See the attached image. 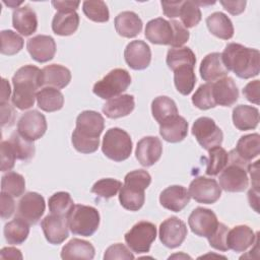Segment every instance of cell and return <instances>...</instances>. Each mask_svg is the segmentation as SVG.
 Segmentation results:
<instances>
[{"label":"cell","mask_w":260,"mask_h":260,"mask_svg":"<svg viewBox=\"0 0 260 260\" xmlns=\"http://www.w3.org/2000/svg\"><path fill=\"white\" fill-rule=\"evenodd\" d=\"M1 37V53L3 55L12 56L18 53L23 48V39L16 32L10 29H5L0 32Z\"/></svg>","instance_id":"46"},{"label":"cell","mask_w":260,"mask_h":260,"mask_svg":"<svg viewBox=\"0 0 260 260\" xmlns=\"http://www.w3.org/2000/svg\"><path fill=\"white\" fill-rule=\"evenodd\" d=\"M224 66L238 77L248 79L260 71V54L256 49L247 48L238 43H230L221 53Z\"/></svg>","instance_id":"2"},{"label":"cell","mask_w":260,"mask_h":260,"mask_svg":"<svg viewBox=\"0 0 260 260\" xmlns=\"http://www.w3.org/2000/svg\"><path fill=\"white\" fill-rule=\"evenodd\" d=\"M105 127L104 117L95 111H83L76 118V127L72 133V144L81 153L98 150L100 136Z\"/></svg>","instance_id":"1"},{"label":"cell","mask_w":260,"mask_h":260,"mask_svg":"<svg viewBox=\"0 0 260 260\" xmlns=\"http://www.w3.org/2000/svg\"><path fill=\"white\" fill-rule=\"evenodd\" d=\"M259 90H260V82L258 79H256L246 84V86L243 89V94L249 102L255 105H258L259 99H260Z\"/></svg>","instance_id":"53"},{"label":"cell","mask_w":260,"mask_h":260,"mask_svg":"<svg viewBox=\"0 0 260 260\" xmlns=\"http://www.w3.org/2000/svg\"><path fill=\"white\" fill-rule=\"evenodd\" d=\"M49 210L53 214L67 217L74 206V202L68 192H57L49 198Z\"/></svg>","instance_id":"43"},{"label":"cell","mask_w":260,"mask_h":260,"mask_svg":"<svg viewBox=\"0 0 260 260\" xmlns=\"http://www.w3.org/2000/svg\"><path fill=\"white\" fill-rule=\"evenodd\" d=\"M26 49L35 61L45 63L54 58L56 53V43L50 36L38 35L27 40Z\"/></svg>","instance_id":"18"},{"label":"cell","mask_w":260,"mask_h":260,"mask_svg":"<svg viewBox=\"0 0 260 260\" xmlns=\"http://www.w3.org/2000/svg\"><path fill=\"white\" fill-rule=\"evenodd\" d=\"M233 122L241 131L255 129L259 123V111L248 105H239L233 110Z\"/></svg>","instance_id":"30"},{"label":"cell","mask_w":260,"mask_h":260,"mask_svg":"<svg viewBox=\"0 0 260 260\" xmlns=\"http://www.w3.org/2000/svg\"><path fill=\"white\" fill-rule=\"evenodd\" d=\"M228 232H229V228L221 223L218 222V225L216 228V230L214 231V233L208 237V242L209 245L219 251L225 252L229 250L228 246H226V236H228Z\"/></svg>","instance_id":"49"},{"label":"cell","mask_w":260,"mask_h":260,"mask_svg":"<svg viewBox=\"0 0 260 260\" xmlns=\"http://www.w3.org/2000/svg\"><path fill=\"white\" fill-rule=\"evenodd\" d=\"M151 113L158 124L178 115L176 103L169 96L160 95L155 98L151 103Z\"/></svg>","instance_id":"37"},{"label":"cell","mask_w":260,"mask_h":260,"mask_svg":"<svg viewBox=\"0 0 260 260\" xmlns=\"http://www.w3.org/2000/svg\"><path fill=\"white\" fill-rule=\"evenodd\" d=\"M159 134L168 142H180L188 134V122L182 116L176 115L159 124Z\"/></svg>","instance_id":"27"},{"label":"cell","mask_w":260,"mask_h":260,"mask_svg":"<svg viewBox=\"0 0 260 260\" xmlns=\"http://www.w3.org/2000/svg\"><path fill=\"white\" fill-rule=\"evenodd\" d=\"M79 25V16L76 11L57 12L52 20V29L59 36L74 34Z\"/></svg>","instance_id":"34"},{"label":"cell","mask_w":260,"mask_h":260,"mask_svg":"<svg viewBox=\"0 0 260 260\" xmlns=\"http://www.w3.org/2000/svg\"><path fill=\"white\" fill-rule=\"evenodd\" d=\"M105 260H112V259H125L130 260L134 259V255L130 252V250L123 244L117 243L112 246H110L105 254H104Z\"/></svg>","instance_id":"50"},{"label":"cell","mask_w":260,"mask_h":260,"mask_svg":"<svg viewBox=\"0 0 260 260\" xmlns=\"http://www.w3.org/2000/svg\"><path fill=\"white\" fill-rule=\"evenodd\" d=\"M200 76L204 81L213 82L222 77H225L229 70L224 66L221 58V53H210L201 61L199 68Z\"/></svg>","instance_id":"24"},{"label":"cell","mask_w":260,"mask_h":260,"mask_svg":"<svg viewBox=\"0 0 260 260\" xmlns=\"http://www.w3.org/2000/svg\"><path fill=\"white\" fill-rule=\"evenodd\" d=\"M82 10L85 16L94 22H107L110 13L107 4L101 0H87L82 3Z\"/></svg>","instance_id":"44"},{"label":"cell","mask_w":260,"mask_h":260,"mask_svg":"<svg viewBox=\"0 0 260 260\" xmlns=\"http://www.w3.org/2000/svg\"><path fill=\"white\" fill-rule=\"evenodd\" d=\"M188 190L180 185H173L166 188L159 195L160 205L171 211L179 212L190 202Z\"/></svg>","instance_id":"21"},{"label":"cell","mask_w":260,"mask_h":260,"mask_svg":"<svg viewBox=\"0 0 260 260\" xmlns=\"http://www.w3.org/2000/svg\"><path fill=\"white\" fill-rule=\"evenodd\" d=\"M188 192L190 197L198 203L212 204L219 199L221 188L214 179L200 176L190 183Z\"/></svg>","instance_id":"11"},{"label":"cell","mask_w":260,"mask_h":260,"mask_svg":"<svg viewBox=\"0 0 260 260\" xmlns=\"http://www.w3.org/2000/svg\"><path fill=\"white\" fill-rule=\"evenodd\" d=\"M46 131V117L37 110H31L22 114L17 122V132L30 141L40 139Z\"/></svg>","instance_id":"13"},{"label":"cell","mask_w":260,"mask_h":260,"mask_svg":"<svg viewBox=\"0 0 260 260\" xmlns=\"http://www.w3.org/2000/svg\"><path fill=\"white\" fill-rule=\"evenodd\" d=\"M1 171L7 172L11 171L15 164V154L8 140L2 141L1 144Z\"/></svg>","instance_id":"51"},{"label":"cell","mask_w":260,"mask_h":260,"mask_svg":"<svg viewBox=\"0 0 260 260\" xmlns=\"http://www.w3.org/2000/svg\"><path fill=\"white\" fill-rule=\"evenodd\" d=\"M230 164L219 175V186L226 192H243L249 186V162L242 159L235 150L229 152Z\"/></svg>","instance_id":"5"},{"label":"cell","mask_w":260,"mask_h":260,"mask_svg":"<svg viewBox=\"0 0 260 260\" xmlns=\"http://www.w3.org/2000/svg\"><path fill=\"white\" fill-rule=\"evenodd\" d=\"M115 28L124 38H134L142 29V20L133 11H123L115 18Z\"/></svg>","instance_id":"29"},{"label":"cell","mask_w":260,"mask_h":260,"mask_svg":"<svg viewBox=\"0 0 260 260\" xmlns=\"http://www.w3.org/2000/svg\"><path fill=\"white\" fill-rule=\"evenodd\" d=\"M1 259H22V254L20 250L13 247H5L0 253Z\"/></svg>","instance_id":"59"},{"label":"cell","mask_w":260,"mask_h":260,"mask_svg":"<svg viewBox=\"0 0 260 260\" xmlns=\"http://www.w3.org/2000/svg\"><path fill=\"white\" fill-rule=\"evenodd\" d=\"M258 190L257 189H250L248 192V199H249V203L250 206L254 208V210L256 212H259L258 209Z\"/></svg>","instance_id":"61"},{"label":"cell","mask_w":260,"mask_h":260,"mask_svg":"<svg viewBox=\"0 0 260 260\" xmlns=\"http://www.w3.org/2000/svg\"><path fill=\"white\" fill-rule=\"evenodd\" d=\"M122 187V183L116 179L106 178L96 181L91 187V192L103 198H111L117 195Z\"/></svg>","instance_id":"48"},{"label":"cell","mask_w":260,"mask_h":260,"mask_svg":"<svg viewBox=\"0 0 260 260\" xmlns=\"http://www.w3.org/2000/svg\"><path fill=\"white\" fill-rule=\"evenodd\" d=\"M25 181L24 178L15 172H8L2 176L1 192L7 193L12 197H19L24 193Z\"/></svg>","instance_id":"42"},{"label":"cell","mask_w":260,"mask_h":260,"mask_svg":"<svg viewBox=\"0 0 260 260\" xmlns=\"http://www.w3.org/2000/svg\"><path fill=\"white\" fill-rule=\"evenodd\" d=\"M156 238V226L146 220L135 223L130 231L125 234V242L127 246L137 254L147 253L151 244Z\"/></svg>","instance_id":"9"},{"label":"cell","mask_w":260,"mask_h":260,"mask_svg":"<svg viewBox=\"0 0 260 260\" xmlns=\"http://www.w3.org/2000/svg\"><path fill=\"white\" fill-rule=\"evenodd\" d=\"M188 224L191 231L199 237H210L218 225L216 214L204 207L195 208L188 218Z\"/></svg>","instance_id":"14"},{"label":"cell","mask_w":260,"mask_h":260,"mask_svg":"<svg viewBox=\"0 0 260 260\" xmlns=\"http://www.w3.org/2000/svg\"><path fill=\"white\" fill-rule=\"evenodd\" d=\"M229 164V153L220 145L214 146L208 150V160L206 174L208 176L218 175Z\"/></svg>","instance_id":"40"},{"label":"cell","mask_w":260,"mask_h":260,"mask_svg":"<svg viewBox=\"0 0 260 260\" xmlns=\"http://www.w3.org/2000/svg\"><path fill=\"white\" fill-rule=\"evenodd\" d=\"M192 134L197 142L206 150L220 145L223 134L220 128L209 117L198 118L192 126Z\"/></svg>","instance_id":"10"},{"label":"cell","mask_w":260,"mask_h":260,"mask_svg":"<svg viewBox=\"0 0 260 260\" xmlns=\"http://www.w3.org/2000/svg\"><path fill=\"white\" fill-rule=\"evenodd\" d=\"M1 105V125L2 126H11L14 123L15 112L13 108L8 104H0Z\"/></svg>","instance_id":"56"},{"label":"cell","mask_w":260,"mask_h":260,"mask_svg":"<svg viewBox=\"0 0 260 260\" xmlns=\"http://www.w3.org/2000/svg\"><path fill=\"white\" fill-rule=\"evenodd\" d=\"M187 233L185 222L176 216H172L160 223L158 236L160 242L166 247L174 249L183 244Z\"/></svg>","instance_id":"15"},{"label":"cell","mask_w":260,"mask_h":260,"mask_svg":"<svg viewBox=\"0 0 260 260\" xmlns=\"http://www.w3.org/2000/svg\"><path fill=\"white\" fill-rule=\"evenodd\" d=\"M41 228L43 230L46 240L53 245L62 244L69 236L67 217L49 214L41 221Z\"/></svg>","instance_id":"16"},{"label":"cell","mask_w":260,"mask_h":260,"mask_svg":"<svg viewBox=\"0 0 260 260\" xmlns=\"http://www.w3.org/2000/svg\"><path fill=\"white\" fill-rule=\"evenodd\" d=\"M170 22L174 29V40L171 46L173 48H179L189 40V31L181 22L177 20H171Z\"/></svg>","instance_id":"52"},{"label":"cell","mask_w":260,"mask_h":260,"mask_svg":"<svg viewBox=\"0 0 260 260\" xmlns=\"http://www.w3.org/2000/svg\"><path fill=\"white\" fill-rule=\"evenodd\" d=\"M46 203L44 197L37 192H27L19 200L16 215L29 224H36L44 214Z\"/></svg>","instance_id":"12"},{"label":"cell","mask_w":260,"mask_h":260,"mask_svg":"<svg viewBox=\"0 0 260 260\" xmlns=\"http://www.w3.org/2000/svg\"><path fill=\"white\" fill-rule=\"evenodd\" d=\"M80 2L79 1H52V5L55 7L56 10L59 12H68V11H75Z\"/></svg>","instance_id":"58"},{"label":"cell","mask_w":260,"mask_h":260,"mask_svg":"<svg viewBox=\"0 0 260 260\" xmlns=\"http://www.w3.org/2000/svg\"><path fill=\"white\" fill-rule=\"evenodd\" d=\"M179 16L182 24L188 28L197 25L201 20V10L196 1H182Z\"/></svg>","instance_id":"45"},{"label":"cell","mask_w":260,"mask_h":260,"mask_svg":"<svg viewBox=\"0 0 260 260\" xmlns=\"http://www.w3.org/2000/svg\"><path fill=\"white\" fill-rule=\"evenodd\" d=\"M151 177L144 170L129 172L124 178V185L119 191L121 205L130 211L139 210L145 201V189L150 185Z\"/></svg>","instance_id":"4"},{"label":"cell","mask_w":260,"mask_h":260,"mask_svg":"<svg viewBox=\"0 0 260 260\" xmlns=\"http://www.w3.org/2000/svg\"><path fill=\"white\" fill-rule=\"evenodd\" d=\"M208 30L215 37L222 40H230L234 36L232 20L222 12H213L206 18Z\"/></svg>","instance_id":"32"},{"label":"cell","mask_w":260,"mask_h":260,"mask_svg":"<svg viewBox=\"0 0 260 260\" xmlns=\"http://www.w3.org/2000/svg\"><path fill=\"white\" fill-rule=\"evenodd\" d=\"M174 82L177 90L183 94L188 95L193 90L196 83V76L194 67L182 66L174 71Z\"/></svg>","instance_id":"39"},{"label":"cell","mask_w":260,"mask_h":260,"mask_svg":"<svg viewBox=\"0 0 260 260\" xmlns=\"http://www.w3.org/2000/svg\"><path fill=\"white\" fill-rule=\"evenodd\" d=\"M94 247L87 241L81 239L70 240L61 251L62 259H92L94 257Z\"/></svg>","instance_id":"31"},{"label":"cell","mask_w":260,"mask_h":260,"mask_svg":"<svg viewBox=\"0 0 260 260\" xmlns=\"http://www.w3.org/2000/svg\"><path fill=\"white\" fill-rule=\"evenodd\" d=\"M67 221L73 235L90 237L100 225V213L92 206L76 204L67 215Z\"/></svg>","instance_id":"6"},{"label":"cell","mask_w":260,"mask_h":260,"mask_svg":"<svg viewBox=\"0 0 260 260\" xmlns=\"http://www.w3.org/2000/svg\"><path fill=\"white\" fill-rule=\"evenodd\" d=\"M212 94L216 105L233 106L239 98V89L232 77L225 76L212 83Z\"/></svg>","instance_id":"22"},{"label":"cell","mask_w":260,"mask_h":260,"mask_svg":"<svg viewBox=\"0 0 260 260\" xmlns=\"http://www.w3.org/2000/svg\"><path fill=\"white\" fill-rule=\"evenodd\" d=\"M162 144L155 136H146L137 142L135 156L143 167L154 165L161 156Z\"/></svg>","instance_id":"19"},{"label":"cell","mask_w":260,"mask_h":260,"mask_svg":"<svg viewBox=\"0 0 260 260\" xmlns=\"http://www.w3.org/2000/svg\"><path fill=\"white\" fill-rule=\"evenodd\" d=\"M29 234V223L19 218L14 217L11 221H8L4 226V237L8 244L20 245L22 244Z\"/></svg>","instance_id":"36"},{"label":"cell","mask_w":260,"mask_h":260,"mask_svg":"<svg viewBox=\"0 0 260 260\" xmlns=\"http://www.w3.org/2000/svg\"><path fill=\"white\" fill-rule=\"evenodd\" d=\"M246 1L240 0V1H220V4L223 6V8L230 12L233 15L241 14L245 10Z\"/></svg>","instance_id":"57"},{"label":"cell","mask_w":260,"mask_h":260,"mask_svg":"<svg viewBox=\"0 0 260 260\" xmlns=\"http://www.w3.org/2000/svg\"><path fill=\"white\" fill-rule=\"evenodd\" d=\"M71 80V72L65 66L51 64L42 69V86L64 88Z\"/></svg>","instance_id":"26"},{"label":"cell","mask_w":260,"mask_h":260,"mask_svg":"<svg viewBox=\"0 0 260 260\" xmlns=\"http://www.w3.org/2000/svg\"><path fill=\"white\" fill-rule=\"evenodd\" d=\"M38 107L48 113L56 112L62 109L64 105L63 93L54 87L46 86L37 92Z\"/></svg>","instance_id":"33"},{"label":"cell","mask_w":260,"mask_h":260,"mask_svg":"<svg viewBox=\"0 0 260 260\" xmlns=\"http://www.w3.org/2000/svg\"><path fill=\"white\" fill-rule=\"evenodd\" d=\"M193 105L200 110H208L216 106L212 94V83L201 84L192 96Z\"/></svg>","instance_id":"47"},{"label":"cell","mask_w":260,"mask_h":260,"mask_svg":"<svg viewBox=\"0 0 260 260\" xmlns=\"http://www.w3.org/2000/svg\"><path fill=\"white\" fill-rule=\"evenodd\" d=\"M12 25L24 37L32 35L38 28L36 12L27 5L16 8L12 13Z\"/></svg>","instance_id":"25"},{"label":"cell","mask_w":260,"mask_h":260,"mask_svg":"<svg viewBox=\"0 0 260 260\" xmlns=\"http://www.w3.org/2000/svg\"><path fill=\"white\" fill-rule=\"evenodd\" d=\"M130 83L131 76L129 72L123 68H116L95 82L92 91L103 100H110L124 92Z\"/></svg>","instance_id":"8"},{"label":"cell","mask_w":260,"mask_h":260,"mask_svg":"<svg viewBox=\"0 0 260 260\" xmlns=\"http://www.w3.org/2000/svg\"><path fill=\"white\" fill-rule=\"evenodd\" d=\"M16 159L19 160H28L35 154V144L34 141H30L22 137L17 131L13 132L8 139Z\"/></svg>","instance_id":"41"},{"label":"cell","mask_w":260,"mask_h":260,"mask_svg":"<svg viewBox=\"0 0 260 260\" xmlns=\"http://www.w3.org/2000/svg\"><path fill=\"white\" fill-rule=\"evenodd\" d=\"M145 38L152 44L172 45L174 29L170 21L162 17L149 20L145 26Z\"/></svg>","instance_id":"20"},{"label":"cell","mask_w":260,"mask_h":260,"mask_svg":"<svg viewBox=\"0 0 260 260\" xmlns=\"http://www.w3.org/2000/svg\"><path fill=\"white\" fill-rule=\"evenodd\" d=\"M15 210V202L13 197L7 193L1 192V217L2 219L9 218Z\"/></svg>","instance_id":"54"},{"label":"cell","mask_w":260,"mask_h":260,"mask_svg":"<svg viewBox=\"0 0 260 260\" xmlns=\"http://www.w3.org/2000/svg\"><path fill=\"white\" fill-rule=\"evenodd\" d=\"M135 107L132 94H121L110 99L103 106V113L110 119H117L129 115Z\"/></svg>","instance_id":"28"},{"label":"cell","mask_w":260,"mask_h":260,"mask_svg":"<svg viewBox=\"0 0 260 260\" xmlns=\"http://www.w3.org/2000/svg\"><path fill=\"white\" fill-rule=\"evenodd\" d=\"M257 238L258 233L255 235L250 226L245 224L236 225L228 232L226 246L229 250L231 249L235 252H244L254 244Z\"/></svg>","instance_id":"23"},{"label":"cell","mask_w":260,"mask_h":260,"mask_svg":"<svg viewBox=\"0 0 260 260\" xmlns=\"http://www.w3.org/2000/svg\"><path fill=\"white\" fill-rule=\"evenodd\" d=\"M102 150L110 159L123 161L127 159L132 152L131 137L121 128H110L104 135Z\"/></svg>","instance_id":"7"},{"label":"cell","mask_w":260,"mask_h":260,"mask_svg":"<svg viewBox=\"0 0 260 260\" xmlns=\"http://www.w3.org/2000/svg\"><path fill=\"white\" fill-rule=\"evenodd\" d=\"M167 65L168 67L175 71L177 68L182 66H192L194 67L196 63V57L194 52L188 47L172 48L167 54Z\"/></svg>","instance_id":"38"},{"label":"cell","mask_w":260,"mask_h":260,"mask_svg":"<svg viewBox=\"0 0 260 260\" xmlns=\"http://www.w3.org/2000/svg\"><path fill=\"white\" fill-rule=\"evenodd\" d=\"M161 7L164 14L169 18H175L179 16L180 7L182 1H161Z\"/></svg>","instance_id":"55"},{"label":"cell","mask_w":260,"mask_h":260,"mask_svg":"<svg viewBox=\"0 0 260 260\" xmlns=\"http://www.w3.org/2000/svg\"><path fill=\"white\" fill-rule=\"evenodd\" d=\"M235 152L245 161L250 162L253 158L257 157L260 152V136L258 133H252L242 136L236 148Z\"/></svg>","instance_id":"35"},{"label":"cell","mask_w":260,"mask_h":260,"mask_svg":"<svg viewBox=\"0 0 260 260\" xmlns=\"http://www.w3.org/2000/svg\"><path fill=\"white\" fill-rule=\"evenodd\" d=\"M10 93H11V89H10L9 82L5 78H3L2 79V90H1V102H0V104L8 103Z\"/></svg>","instance_id":"60"},{"label":"cell","mask_w":260,"mask_h":260,"mask_svg":"<svg viewBox=\"0 0 260 260\" xmlns=\"http://www.w3.org/2000/svg\"><path fill=\"white\" fill-rule=\"evenodd\" d=\"M12 104L23 111L35 104L38 89L42 86V70L34 65L20 67L12 77Z\"/></svg>","instance_id":"3"},{"label":"cell","mask_w":260,"mask_h":260,"mask_svg":"<svg viewBox=\"0 0 260 260\" xmlns=\"http://www.w3.org/2000/svg\"><path fill=\"white\" fill-rule=\"evenodd\" d=\"M124 58L130 68L134 70H143L150 64L151 51L145 42L135 40L126 46Z\"/></svg>","instance_id":"17"}]
</instances>
